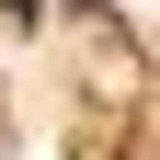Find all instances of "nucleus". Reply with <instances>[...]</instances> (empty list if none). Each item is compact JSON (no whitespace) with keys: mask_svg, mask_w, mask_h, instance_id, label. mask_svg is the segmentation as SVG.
<instances>
[{"mask_svg":"<svg viewBox=\"0 0 160 160\" xmlns=\"http://www.w3.org/2000/svg\"><path fill=\"white\" fill-rule=\"evenodd\" d=\"M0 12H12V23H34V0H0Z\"/></svg>","mask_w":160,"mask_h":160,"instance_id":"obj_1","label":"nucleus"}]
</instances>
